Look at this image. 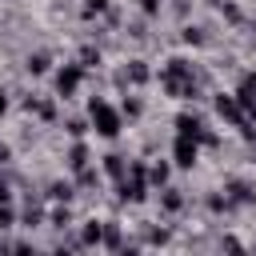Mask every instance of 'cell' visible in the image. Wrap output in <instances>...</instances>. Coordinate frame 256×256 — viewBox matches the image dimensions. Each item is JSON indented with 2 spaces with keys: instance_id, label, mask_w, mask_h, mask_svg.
Listing matches in <instances>:
<instances>
[{
  "instance_id": "18",
  "label": "cell",
  "mask_w": 256,
  "mask_h": 256,
  "mask_svg": "<svg viewBox=\"0 0 256 256\" xmlns=\"http://www.w3.org/2000/svg\"><path fill=\"white\" fill-rule=\"evenodd\" d=\"M8 224H12V212H8V208H0V228H8Z\"/></svg>"
},
{
  "instance_id": "13",
  "label": "cell",
  "mask_w": 256,
  "mask_h": 256,
  "mask_svg": "<svg viewBox=\"0 0 256 256\" xmlns=\"http://www.w3.org/2000/svg\"><path fill=\"white\" fill-rule=\"evenodd\" d=\"M96 240H100V224H88L84 228V244H96Z\"/></svg>"
},
{
  "instance_id": "6",
  "label": "cell",
  "mask_w": 256,
  "mask_h": 256,
  "mask_svg": "<svg viewBox=\"0 0 256 256\" xmlns=\"http://www.w3.org/2000/svg\"><path fill=\"white\" fill-rule=\"evenodd\" d=\"M176 128H180V136H192V140L200 136V120H196V116H180Z\"/></svg>"
},
{
  "instance_id": "5",
  "label": "cell",
  "mask_w": 256,
  "mask_h": 256,
  "mask_svg": "<svg viewBox=\"0 0 256 256\" xmlns=\"http://www.w3.org/2000/svg\"><path fill=\"white\" fill-rule=\"evenodd\" d=\"M216 112H220V116H228L232 124H240V120H244V116H240V100H236V96H216Z\"/></svg>"
},
{
  "instance_id": "21",
  "label": "cell",
  "mask_w": 256,
  "mask_h": 256,
  "mask_svg": "<svg viewBox=\"0 0 256 256\" xmlns=\"http://www.w3.org/2000/svg\"><path fill=\"white\" fill-rule=\"evenodd\" d=\"M4 108H8V100H4V96H0V116H4Z\"/></svg>"
},
{
  "instance_id": "3",
  "label": "cell",
  "mask_w": 256,
  "mask_h": 256,
  "mask_svg": "<svg viewBox=\"0 0 256 256\" xmlns=\"http://www.w3.org/2000/svg\"><path fill=\"white\" fill-rule=\"evenodd\" d=\"M172 152H176V164H184V168H192V164H196V140H192V136H180Z\"/></svg>"
},
{
  "instance_id": "2",
  "label": "cell",
  "mask_w": 256,
  "mask_h": 256,
  "mask_svg": "<svg viewBox=\"0 0 256 256\" xmlns=\"http://www.w3.org/2000/svg\"><path fill=\"white\" fill-rule=\"evenodd\" d=\"M76 84H80V64H64V68L56 72V92H60V96H72Z\"/></svg>"
},
{
  "instance_id": "4",
  "label": "cell",
  "mask_w": 256,
  "mask_h": 256,
  "mask_svg": "<svg viewBox=\"0 0 256 256\" xmlns=\"http://www.w3.org/2000/svg\"><path fill=\"white\" fill-rule=\"evenodd\" d=\"M120 196L124 200H140L144 196V168H132V180L120 184Z\"/></svg>"
},
{
  "instance_id": "19",
  "label": "cell",
  "mask_w": 256,
  "mask_h": 256,
  "mask_svg": "<svg viewBox=\"0 0 256 256\" xmlns=\"http://www.w3.org/2000/svg\"><path fill=\"white\" fill-rule=\"evenodd\" d=\"M8 196H12V192H8V184H0V204H8Z\"/></svg>"
},
{
  "instance_id": "17",
  "label": "cell",
  "mask_w": 256,
  "mask_h": 256,
  "mask_svg": "<svg viewBox=\"0 0 256 256\" xmlns=\"http://www.w3.org/2000/svg\"><path fill=\"white\" fill-rule=\"evenodd\" d=\"M184 40L188 44H200V28H184Z\"/></svg>"
},
{
  "instance_id": "7",
  "label": "cell",
  "mask_w": 256,
  "mask_h": 256,
  "mask_svg": "<svg viewBox=\"0 0 256 256\" xmlns=\"http://www.w3.org/2000/svg\"><path fill=\"white\" fill-rule=\"evenodd\" d=\"M68 164H72V168H84V164H88V148H84V144H76V148L68 152Z\"/></svg>"
},
{
  "instance_id": "1",
  "label": "cell",
  "mask_w": 256,
  "mask_h": 256,
  "mask_svg": "<svg viewBox=\"0 0 256 256\" xmlns=\"http://www.w3.org/2000/svg\"><path fill=\"white\" fill-rule=\"evenodd\" d=\"M92 124H96L100 136H116V132H120V112L108 108L104 100H92Z\"/></svg>"
},
{
  "instance_id": "16",
  "label": "cell",
  "mask_w": 256,
  "mask_h": 256,
  "mask_svg": "<svg viewBox=\"0 0 256 256\" xmlns=\"http://www.w3.org/2000/svg\"><path fill=\"white\" fill-rule=\"evenodd\" d=\"M104 4H108V0H88V4H84V12H88V16H92V12H104Z\"/></svg>"
},
{
  "instance_id": "20",
  "label": "cell",
  "mask_w": 256,
  "mask_h": 256,
  "mask_svg": "<svg viewBox=\"0 0 256 256\" xmlns=\"http://www.w3.org/2000/svg\"><path fill=\"white\" fill-rule=\"evenodd\" d=\"M144 12H156V0H144Z\"/></svg>"
},
{
  "instance_id": "8",
  "label": "cell",
  "mask_w": 256,
  "mask_h": 256,
  "mask_svg": "<svg viewBox=\"0 0 256 256\" xmlns=\"http://www.w3.org/2000/svg\"><path fill=\"white\" fill-rule=\"evenodd\" d=\"M104 168L108 176H124V156H104Z\"/></svg>"
},
{
  "instance_id": "9",
  "label": "cell",
  "mask_w": 256,
  "mask_h": 256,
  "mask_svg": "<svg viewBox=\"0 0 256 256\" xmlns=\"http://www.w3.org/2000/svg\"><path fill=\"white\" fill-rule=\"evenodd\" d=\"M228 192H232V200H240V204H244V200H252L248 184H240V180H232V184H228Z\"/></svg>"
},
{
  "instance_id": "15",
  "label": "cell",
  "mask_w": 256,
  "mask_h": 256,
  "mask_svg": "<svg viewBox=\"0 0 256 256\" xmlns=\"http://www.w3.org/2000/svg\"><path fill=\"white\" fill-rule=\"evenodd\" d=\"M164 208L176 212V208H180V196H176V192H164Z\"/></svg>"
},
{
  "instance_id": "14",
  "label": "cell",
  "mask_w": 256,
  "mask_h": 256,
  "mask_svg": "<svg viewBox=\"0 0 256 256\" xmlns=\"http://www.w3.org/2000/svg\"><path fill=\"white\" fill-rule=\"evenodd\" d=\"M144 76H148V72H144V64H132V68H128V80H136V84H140Z\"/></svg>"
},
{
  "instance_id": "12",
  "label": "cell",
  "mask_w": 256,
  "mask_h": 256,
  "mask_svg": "<svg viewBox=\"0 0 256 256\" xmlns=\"http://www.w3.org/2000/svg\"><path fill=\"white\" fill-rule=\"evenodd\" d=\"M72 196V184H52V200H68Z\"/></svg>"
},
{
  "instance_id": "10",
  "label": "cell",
  "mask_w": 256,
  "mask_h": 256,
  "mask_svg": "<svg viewBox=\"0 0 256 256\" xmlns=\"http://www.w3.org/2000/svg\"><path fill=\"white\" fill-rule=\"evenodd\" d=\"M44 68H48V56H44V52H36V56L28 60V72H44Z\"/></svg>"
},
{
  "instance_id": "11",
  "label": "cell",
  "mask_w": 256,
  "mask_h": 256,
  "mask_svg": "<svg viewBox=\"0 0 256 256\" xmlns=\"http://www.w3.org/2000/svg\"><path fill=\"white\" fill-rule=\"evenodd\" d=\"M148 180H152V184H164V180H168V164H156V168L148 172Z\"/></svg>"
}]
</instances>
